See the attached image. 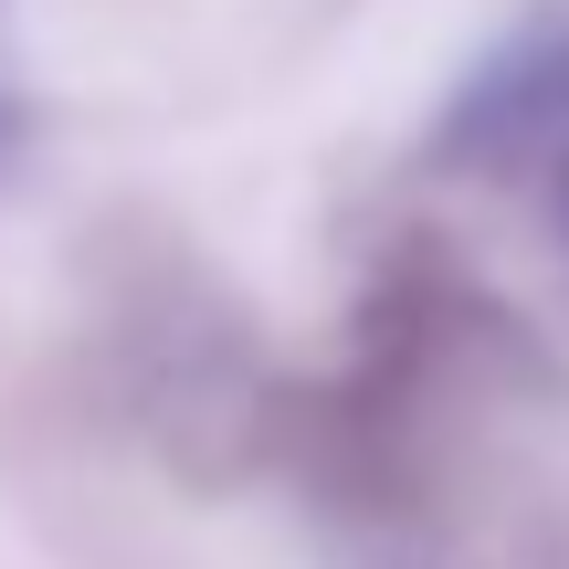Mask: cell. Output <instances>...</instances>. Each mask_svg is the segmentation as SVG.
<instances>
[{
  "label": "cell",
  "instance_id": "obj_1",
  "mask_svg": "<svg viewBox=\"0 0 569 569\" xmlns=\"http://www.w3.org/2000/svg\"><path fill=\"white\" fill-rule=\"evenodd\" d=\"M11 148H21V117H11V106H0V159H11Z\"/></svg>",
  "mask_w": 569,
  "mask_h": 569
}]
</instances>
